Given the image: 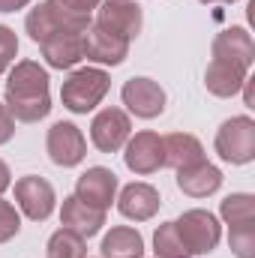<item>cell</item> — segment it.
Instances as JSON below:
<instances>
[{"mask_svg":"<svg viewBox=\"0 0 255 258\" xmlns=\"http://www.w3.org/2000/svg\"><path fill=\"white\" fill-rule=\"evenodd\" d=\"M48 72L33 60H21L12 66L6 81V108L21 123H36L51 111V93H48Z\"/></svg>","mask_w":255,"mask_h":258,"instance_id":"6da1fadb","label":"cell"},{"mask_svg":"<svg viewBox=\"0 0 255 258\" xmlns=\"http://www.w3.org/2000/svg\"><path fill=\"white\" fill-rule=\"evenodd\" d=\"M108 84H111V81H108V75H105L102 69L84 66V69H75V72L63 81L60 99H63V105L69 111L87 114V111H93V108L102 102V96L108 93Z\"/></svg>","mask_w":255,"mask_h":258,"instance_id":"7a4b0ae2","label":"cell"},{"mask_svg":"<svg viewBox=\"0 0 255 258\" xmlns=\"http://www.w3.org/2000/svg\"><path fill=\"white\" fill-rule=\"evenodd\" d=\"M222 219L231 228V249L237 258H255V198L234 192L222 201Z\"/></svg>","mask_w":255,"mask_h":258,"instance_id":"3957f363","label":"cell"},{"mask_svg":"<svg viewBox=\"0 0 255 258\" xmlns=\"http://www.w3.org/2000/svg\"><path fill=\"white\" fill-rule=\"evenodd\" d=\"M24 27H27V33H30V39L42 45V42H48V39H54V36H60V33H84V30L90 27V18L69 15V12L57 9L54 3L45 0V3H39L36 9H30Z\"/></svg>","mask_w":255,"mask_h":258,"instance_id":"277c9868","label":"cell"},{"mask_svg":"<svg viewBox=\"0 0 255 258\" xmlns=\"http://www.w3.org/2000/svg\"><path fill=\"white\" fill-rule=\"evenodd\" d=\"M216 153L231 165H246L255 159V120L237 114L216 132Z\"/></svg>","mask_w":255,"mask_h":258,"instance_id":"5b68a950","label":"cell"},{"mask_svg":"<svg viewBox=\"0 0 255 258\" xmlns=\"http://www.w3.org/2000/svg\"><path fill=\"white\" fill-rule=\"evenodd\" d=\"M174 228H177V234H180V240H183V246H186L189 255H207V252H213L216 243H219V237H222V228H219L216 216L207 213V210H186L174 222Z\"/></svg>","mask_w":255,"mask_h":258,"instance_id":"8992f818","label":"cell"},{"mask_svg":"<svg viewBox=\"0 0 255 258\" xmlns=\"http://www.w3.org/2000/svg\"><path fill=\"white\" fill-rule=\"evenodd\" d=\"M123 162H126L129 171L135 174H153L165 165V144H162V135L156 132H135L126 141V153H123Z\"/></svg>","mask_w":255,"mask_h":258,"instance_id":"52a82bcc","label":"cell"},{"mask_svg":"<svg viewBox=\"0 0 255 258\" xmlns=\"http://www.w3.org/2000/svg\"><path fill=\"white\" fill-rule=\"evenodd\" d=\"M15 201L21 207V213L33 222H42L51 216L54 210V189L45 177H36V174H27L21 180H15Z\"/></svg>","mask_w":255,"mask_h":258,"instance_id":"ba28073f","label":"cell"},{"mask_svg":"<svg viewBox=\"0 0 255 258\" xmlns=\"http://www.w3.org/2000/svg\"><path fill=\"white\" fill-rule=\"evenodd\" d=\"M120 96H123V105L135 117L153 120L165 111V90L153 78H129L120 90Z\"/></svg>","mask_w":255,"mask_h":258,"instance_id":"9c48e42d","label":"cell"},{"mask_svg":"<svg viewBox=\"0 0 255 258\" xmlns=\"http://www.w3.org/2000/svg\"><path fill=\"white\" fill-rule=\"evenodd\" d=\"M129 132H132V123H129L126 111H120V108H102L93 117V123H90V141L102 153H117L129 141Z\"/></svg>","mask_w":255,"mask_h":258,"instance_id":"30bf717a","label":"cell"},{"mask_svg":"<svg viewBox=\"0 0 255 258\" xmlns=\"http://www.w3.org/2000/svg\"><path fill=\"white\" fill-rule=\"evenodd\" d=\"M45 147H48L51 162L63 165V168L78 165L84 159V153H87V141H84L81 129L75 126V123H66V120H60V123H54V126L48 129Z\"/></svg>","mask_w":255,"mask_h":258,"instance_id":"8fae6325","label":"cell"},{"mask_svg":"<svg viewBox=\"0 0 255 258\" xmlns=\"http://www.w3.org/2000/svg\"><path fill=\"white\" fill-rule=\"evenodd\" d=\"M129 54V39L99 27V24H90L84 30V57L93 60V63H108L117 66L123 63Z\"/></svg>","mask_w":255,"mask_h":258,"instance_id":"7c38bea8","label":"cell"},{"mask_svg":"<svg viewBox=\"0 0 255 258\" xmlns=\"http://www.w3.org/2000/svg\"><path fill=\"white\" fill-rule=\"evenodd\" d=\"M114 195H117V174L102 168V165L87 168L78 177V183H75V198L90 204V207H96V210H108Z\"/></svg>","mask_w":255,"mask_h":258,"instance_id":"4fadbf2b","label":"cell"},{"mask_svg":"<svg viewBox=\"0 0 255 258\" xmlns=\"http://www.w3.org/2000/svg\"><path fill=\"white\" fill-rule=\"evenodd\" d=\"M141 21H144L141 18V6L132 3V0H105V3H99L96 24L111 30V33H117V36H123V39H129V42L141 33Z\"/></svg>","mask_w":255,"mask_h":258,"instance_id":"5bb4252c","label":"cell"},{"mask_svg":"<svg viewBox=\"0 0 255 258\" xmlns=\"http://www.w3.org/2000/svg\"><path fill=\"white\" fill-rule=\"evenodd\" d=\"M60 225L69 228V231H75L78 237H93V234H99L102 231V225H105V210H96V207H90V204H84V201H78L75 195H69L63 198V210H60Z\"/></svg>","mask_w":255,"mask_h":258,"instance_id":"9a60e30c","label":"cell"},{"mask_svg":"<svg viewBox=\"0 0 255 258\" xmlns=\"http://www.w3.org/2000/svg\"><path fill=\"white\" fill-rule=\"evenodd\" d=\"M213 57L249 69V66H252V57H255L252 36H249L243 27H228V30H222V33L213 39Z\"/></svg>","mask_w":255,"mask_h":258,"instance_id":"2e32d148","label":"cell"},{"mask_svg":"<svg viewBox=\"0 0 255 258\" xmlns=\"http://www.w3.org/2000/svg\"><path fill=\"white\" fill-rule=\"evenodd\" d=\"M177 186L180 192L192 195V198H207L222 186V171L210 162H195L186 168H177Z\"/></svg>","mask_w":255,"mask_h":258,"instance_id":"e0dca14e","label":"cell"},{"mask_svg":"<svg viewBox=\"0 0 255 258\" xmlns=\"http://www.w3.org/2000/svg\"><path fill=\"white\" fill-rule=\"evenodd\" d=\"M117 207L126 219L144 222L159 210V192L150 183H129V186H123V192L117 198Z\"/></svg>","mask_w":255,"mask_h":258,"instance_id":"ac0fdd59","label":"cell"},{"mask_svg":"<svg viewBox=\"0 0 255 258\" xmlns=\"http://www.w3.org/2000/svg\"><path fill=\"white\" fill-rule=\"evenodd\" d=\"M246 72H249V69H243V66L213 57L210 66H207V72H204V84H207V90H210L213 96H222V99H225V96H234V93L243 87Z\"/></svg>","mask_w":255,"mask_h":258,"instance_id":"d6986e66","label":"cell"},{"mask_svg":"<svg viewBox=\"0 0 255 258\" xmlns=\"http://www.w3.org/2000/svg\"><path fill=\"white\" fill-rule=\"evenodd\" d=\"M39 48H42V57L48 60V66L72 69L84 57V33H60V36L42 42Z\"/></svg>","mask_w":255,"mask_h":258,"instance_id":"ffe728a7","label":"cell"},{"mask_svg":"<svg viewBox=\"0 0 255 258\" xmlns=\"http://www.w3.org/2000/svg\"><path fill=\"white\" fill-rule=\"evenodd\" d=\"M162 144H165V165H171L174 171L195 165V162H204V147L189 132H171L162 138Z\"/></svg>","mask_w":255,"mask_h":258,"instance_id":"44dd1931","label":"cell"},{"mask_svg":"<svg viewBox=\"0 0 255 258\" xmlns=\"http://www.w3.org/2000/svg\"><path fill=\"white\" fill-rule=\"evenodd\" d=\"M99 252H102V258H141L144 255V237L135 228L117 225L102 237Z\"/></svg>","mask_w":255,"mask_h":258,"instance_id":"7402d4cb","label":"cell"},{"mask_svg":"<svg viewBox=\"0 0 255 258\" xmlns=\"http://www.w3.org/2000/svg\"><path fill=\"white\" fill-rule=\"evenodd\" d=\"M153 252H156V258H192L183 246V240H180V234H177V228H174V222H162L156 228Z\"/></svg>","mask_w":255,"mask_h":258,"instance_id":"603a6c76","label":"cell"},{"mask_svg":"<svg viewBox=\"0 0 255 258\" xmlns=\"http://www.w3.org/2000/svg\"><path fill=\"white\" fill-rule=\"evenodd\" d=\"M48 258H87L84 237H78V234L69 231V228L54 231L51 240H48Z\"/></svg>","mask_w":255,"mask_h":258,"instance_id":"cb8c5ba5","label":"cell"},{"mask_svg":"<svg viewBox=\"0 0 255 258\" xmlns=\"http://www.w3.org/2000/svg\"><path fill=\"white\" fill-rule=\"evenodd\" d=\"M18 231H21V216H18V210H15L9 201L0 198V243L12 240Z\"/></svg>","mask_w":255,"mask_h":258,"instance_id":"d4e9b609","label":"cell"},{"mask_svg":"<svg viewBox=\"0 0 255 258\" xmlns=\"http://www.w3.org/2000/svg\"><path fill=\"white\" fill-rule=\"evenodd\" d=\"M15 51H18L15 33H12L6 24H0V72H6V66L15 60Z\"/></svg>","mask_w":255,"mask_h":258,"instance_id":"484cf974","label":"cell"},{"mask_svg":"<svg viewBox=\"0 0 255 258\" xmlns=\"http://www.w3.org/2000/svg\"><path fill=\"white\" fill-rule=\"evenodd\" d=\"M48 3H54L57 9H63V12H69V15L90 18V12H93L102 0H48Z\"/></svg>","mask_w":255,"mask_h":258,"instance_id":"4316f807","label":"cell"},{"mask_svg":"<svg viewBox=\"0 0 255 258\" xmlns=\"http://www.w3.org/2000/svg\"><path fill=\"white\" fill-rule=\"evenodd\" d=\"M12 132H15V117H12L9 108L0 102V144H6V141L12 138Z\"/></svg>","mask_w":255,"mask_h":258,"instance_id":"83f0119b","label":"cell"},{"mask_svg":"<svg viewBox=\"0 0 255 258\" xmlns=\"http://www.w3.org/2000/svg\"><path fill=\"white\" fill-rule=\"evenodd\" d=\"M30 0H0V12H15V9H24Z\"/></svg>","mask_w":255,"mask_h":258,"instance_id":"f1b7e54d","label":"cell"},{"mask_svg":"<svg viewBox=\"0 0 255 258\" xmlns=\"http://www.w3.org/2000/svg\"><path fill=\"white\" fill-rule=\"evenodd\" d=\"M9 177H12V174H9V168H6V162L0 159V195H3L6 189H9Z\"/></svg>","mask_w":255,"mask_h":258,"instance_id":"f546056e","label":"cell"},{"mask_svg":"<svg viewBox=\"0 0 255 258\" xmlns=\"http://www.w3.org/2000/svg\"><path fill=\"white\" fill-rule=\"evenodd\" d=\"M201 3H234V0H201Z\"/></svg>","mask_w":255,"mask_h":258,"instance_id":"4dcf8cb0","label":"cell"}]
</instances>
